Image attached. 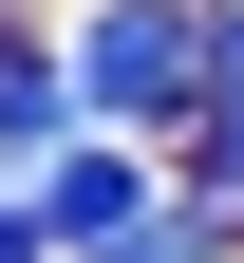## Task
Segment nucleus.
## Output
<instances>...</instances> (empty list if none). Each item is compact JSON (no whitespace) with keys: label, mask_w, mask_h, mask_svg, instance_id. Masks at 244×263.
Returning <instances> with one entry per match:
<instances>
[{"label":"nucleus","mask_w":244,"mask_h":263,"mask_svg":"<svg viewBox=\"0 0 244 263\" xmlns=\"http://www.w3.org/2000/svg\"><path fill=\"white\" fill-rule=\"evenodd\" d=\"M207 94V0H94L76 19V113L94 132H151Z\"/></svg>","instance_id":"1"},{"label":"nucleus","mask_w":244,"mask_h":263,"mask_svg":"<svg viewBox=\"0 0 244 263\" xmlns=\"http://www.w3.org/2000/svg\"><path fill=\"white\" fill-rule=\"evenodd\" d=\"M0 263H38V207H0Z\"/></svg>","instance_id":"6"},{"label":"nucleus","mask_w":244,"mask_h":263,"mask_svg":"<svg viewBox=\"0 0 244 263\" xmlns=\"http://www.w3.org/2000/svg\"><path fill=\"white\" fill-rule=\"evenodd\" d=\"M207 245H226V207H132V226H94L76 263H207Z\"/></svg>","instance_id":"5"},{"label":"nucleus","mask_w":244,"mask_h":263,"mask_svg":"<svg viewBox=\"0 0 244 263\" xmlns=\"http://www.w3.org/2000/svg\"><path fill=\"white\" fill-rule=\"evenodd\" d=\"M76 57H0V170H38V151H76Z\"/></svg>","instance_id":"4"},{"label":"nucleus","mask_w":244,"mask_h":263,"mask_svg":"<svg viewBox=\"0 0 244 263\" xmlns=\"http://www.w3.org/2000/svg\"><path fill=\"white\" fill-rule=\"evenodd\" d=\"M188 113H207V207L244 226V0H207V94Z\"/></svg>","instance_id":"3"},{"label":"nucleus","mask_w":244,"mask_h":263,"mask_svg":"<svg viewBox=\"0 0 244 263\" xmlns=\"http://www.w3.org/2000/svg\"><path fill=\"white\" fill-rule=\"evenodd\" d=\"M19 207H38V245H94V226H132L151 188H132V151H94V132H76V151H38V188H19Z\"/></svg>","instance_id":"2"}]
</instances>
